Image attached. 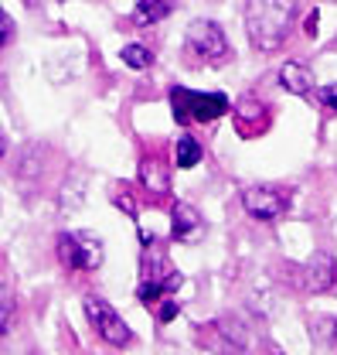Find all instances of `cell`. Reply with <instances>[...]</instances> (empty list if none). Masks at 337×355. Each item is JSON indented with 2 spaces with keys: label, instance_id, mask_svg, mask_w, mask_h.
Returning <instances> with one entry per match:
<instances>
[{
  "label": "cell",
  "instance_id": "obj_14",
  "mask_svg": "<svg viewBox=\"0 0 337 355\" xmlns=\"http://www.w3.org/2000/svg\"><path fill=\"white\" fill-rule=\"evenodd\" d=\"M313 103H317L327 116H337V83H334V86L313 89Z\"/></svg>",
  "mask_w": 337,
  "mask_h": 355
},
{
  "label": "cell",
  "instance_id": "obj_2",
  "mask_svg": "<svg viewBox=\"0 0 337 355\" xmlns=\"http://www.w3.org/2000/svg\"><path fill=\"white\" fill-rule=\"evenodd\" d=\"M170 106L177 123H215L218 116L228 113V99L221 92H191V89H174Z\"/></svg>",
  "mask_w": 337,
  "mask_h": 355
},
{
  "label": "cell",
  "instance_id": "obj_6",
  "mask_svg": "<svg viewBox=\"0 0 337 355\" xmlns=\"http://www.w3.org/2000/svg\"><path fill=\"white\" fill-rule=\"evenodd\" d=\"M290 205V195L273 184H253L242 191V209L259 222H276Z\"/></svg>",
  "mask_w": 337,
  "mask_h": 355
},
{
  "label": "cell",
  "instance_id": "obj_13",
  "mask_svg": "<svg viewBox=\"0 0 337 355\" xmlns=\"http://www.w3.org/2000/svg\"><path fill=\"white\" fill-rule=\"evenodd\" d=\"M120 58L127 62L129 69H150V65H154V51L143 48V44H127V48L120 51Z\"/></svg>",
  "mask_w": 337,
  "mask_h": 355
},
{
  "label": "cell",
  "instance_id": "obj_10",
  "mask_svg": "<svg viewBox=\"0 0 337 355\" xmlns=\"http://www.w3.org/2000/svg\"><path fill=\"white\" fill-rule=\"evenodd\" d=\"M170 10H174V0H136V7H133V24H136V28H150V24L164 21Z\"/></svg>",
  "mask_w": 337,
  "mask_h": 355
},
{
  "label": "cell",
  "instance_id": "obj_17",
  "mask_svg": "<svg viewBox=\"0 0 337 355\" xmlns=\"http://www.w3.org/2000/svg\"><path fill=\"white\" fill-rule=\"evenodd\" d=\"M7 328H10V304L0 301V335H7Z\"/></svg>",
  "mask_w": 337,
  "mask_h": 355
},
{
  "label": "cell",
  "instance_id": "obj_12",
  "mask_svg": "<svg viewBox=\"0 0 337 355\" xmlns=\"http://www.w3.org/2000/svg\"><path fill=\"white\" fill-rule=\"evenodd\" d=\"M140 178H143V184L154 191V195H164L170 188V181H167V171L157 164V161H143V168H140Z\"/></svg>",
  "mask_w": 337,
  "mask_h": 355
},
{
  "label": "cell",
  "instance_id": "obj_7",
  "mask_svg": "<svg viewBox=\"0 0 337 355\" xmlns=\"http://www.w3.org/2000/svg\"><path fill=\"white\" fill-rule=\"evenodd\" d=\"M170 232H174L177 243H198V239L205 236L201 212H198L194 205H188V202H177L174 212H170Z\"/></svg>",
  "mask_w": 337,
  "mask_h": 355
},
{
  "label": "cell",
  "instance_id": "obj_4",
  "mask_svg": "<svg viewBox=\"0 0 337 355\" xmlns=\"http://www.w3.org/2000/svg\"><path fill=\"white\" fill-rule=\"evenodd\" d=\"M58 260L69 270H95L102 263V243L89 232H62L58 236Z\"/></svg>",
  "mask_w": 337,
  "mask_h": 355
},
{
  "label": "cell",
  "instance_id": "obj_9",
  "mask_svg": "<svg viewBox=\"0 0 337 355\" xmlns=\"http://www.w3.org/2000/svg\"><path fill=\"white\" fill-rule=\"evenodd\" d=\"M307 287L317 291V294L337 287V263L331 257H317V260L310 263V270H307Z\"/></svg>",
  "mask_w": 337,
  "mask_h": 355
},
{
  "label": "cell",
  "instance_id": "obj_8",
  "mask_svg": "<svg viewBox=\"0 0 337 355\" xmlns=\"http://www.w3.org/2000/svg\"><path fill=\"white\" fill-rule=\"evenodd\" d=\"M280 86L286 92H293V96H310L313 92V76L303 62H286L280 69Z\"/></svg>",
  "mask_w": 337,
  "mask_h": 355
},
{
  "label": "cell",
  "instance_id": "obj_19",
  "mask_svg": "<svg viewBox=\"0 0 337 355\" xmlns=\"http://www.w3.org/2000/svg\"><path fill=\"white\" fill-rule=\"evenodd\" d=\"M3 150H7V144H3V137H0V157H3Z\"/></svg>",
  "mask_w": 337,
  "mask_h": 355
},
{
  "label": "cell",
  "instance_id": "obj_15",
  "mask_svg": "<svg viewBox=\"0 0 337 355\" xmlns=\"http://www.w3.org/2000/svg\"><path fill=\"white\" fill-rule=\"evenodd\" d=\"M310 328H313V338H317L320 345H324V342H327V345L334 342V335H337V321L334 318H313V324H310Z\"/></svg>",
  "mask_w": 337,
  "mask_h": 355
},
{
  "label": "cell",
  "instance_id": "obj_11",
  "mask_svg": "<svg viewBox=\"0 0 337 355\" xmlns=\"http://www.w3.org/2000/svg\"><path fill=\"white\" fill-rule=\"evenodd\" d=\"M201 157H205V150H201V144H198L191 133H184V137L174 144V161H177V168H194Z\"/></svg>",
  "mask_w": 337,
  "mask_h": 355
},
{
  "label": "cell",
  "instance_id": "obj_5",
  "mask_svg": "<svg viewBox=\"0 0 337 355\" xmlns=\"http://www.w3.org/2000/svg\"><path fill=\"white\" fill-rule=\"evenodd\" d=\"M188 48H191L194 58H201L208 65L228 58V38H225V31L215 21H205V17L188 24Z\"/></svg>",
  "mask_w": 337,
  "mask_h": 355
},
{
  "label": "cell",
  "instance_id": "obj_20",
  "mask_svg": "<svg viewBox=\"0 0 337 355\" xmlns=\"http://www.w3.org/2000/svg\"><path fill=\"white\" fill-rule=\"evenodd\" d=\"M276 355H283V352H276Z\"/></svg>",
  "mask_w": 337,
  "mask_h": 355
},
{
  "label": "cell",
  "instance_id": "obj_18",
  "mask_svg": "<svg viewBox=\"0 0 337 355\" xmlns=\"http://www.w3.org/2000/svg\"><path fill=\"white\" fill-rule=\"evenodd\" d=\"M174 314H177V304H174V301H167V304H161V314H157V318H161V321H170Z\"/></svg>",
  "mask_w": 337,
  "mask_h": 355
},
{
  "label": "cell",
  "instance_id": "obj_3",
  "mask_svg": "<svg viewBox=\"0 0 337 355\" xmlns=\"http://www.w3.org/2000/svg\"><path fill=\"white\" fill-rule=\"evenodd\" d=\"M85 318H89V324L95 328V335H99L102 342H109V345H116V349H123V345L133 342L129 324L109 308L102 297H92V294L85 297Z\"/></svg>",
  "mask_w": 337,
  "mask_h": 355
},
{
  "label": "cell",
  "instance_id": "obj_1",
  "mask_svg": "<svg viewBox=\"0 0 337 355\" xmlns=\"http://www.w3.org/2000/svg\"><path fill=\"white\" fill-rule=\"evenodd\" d=\"M296 24V0H249L246 31L259 51H276Z\"/></svg>",
  "mask_w": 337,
  "mask_h": 355
},
{
  "label": "cell",
  "instance_id": "obj_16",
  "mask_svg": "<svg viewBox=\"0 0 337 355\" xmlns=\"http://www.w3.org/2000/svg\"><path fill=\"white\" fill-rule=\"evenodd\" d=\"M14 38V21H10V14L7 10H0V48Z\"/></svg>",
  "mask_w": 337,
  "mask_h": 355
}]
</instances>
